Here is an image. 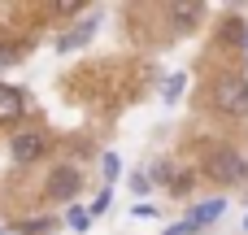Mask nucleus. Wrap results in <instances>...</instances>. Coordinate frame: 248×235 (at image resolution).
I'll return each instance as SVG.
<instances>
[{
    "label": "nucleus",
    "mask_w": 248,
    "mask_h": 235,
    "mask_svg": "<svg viewBox=\"0 0 248 235\" xmlns=\"http://www.w3.org/2000/svg\"><path fill=\"white\" fill-rule=\"evenodd\" d=\"M209 100H214L218 113H231V118L248 113V78H244V74H218Z\"/></svg>",
    "instance_id": "1"
},
{
    "label": "nucleus",
    "mask_w": 248,
    "mask_h": 235,
    "mask_svg": "<svg viewBox=\"0 0 248 235\" xmlns=\"http://www.w3.org/2000/svg\"><path fill=\"white\" fill-rule=\"evenodd\" d=\"M205 170H209L214 179H222V183H244L248 161L240 153H231V148H209V153H205Z\"/></svg>",
    "instance_id": "2"
},
{
    "label": "nucleus",
    "mask_w": 248,
    "mask_h": 235,
    "mask_svg": "<svg viewBox=\"0 0 248 235\" xmlns=\"http://www.w3.org/2000/svg\"><path fill=\"white\" fill-rule=\"evenodd\" d=\"M78 188H83V174L70 170V166H61V170L48 174V201H74Z\"/></svg>",
    "instance_id": "3"
},
{
    "label": "nucleus",
    "mask_w": 248,
    "mask_h": 235,
    "mask_svg": "<svg viewBox=\"0 0 248 235\" xmlns=\"http://www.w3.org/2000/svg\"><path fill=\"white\" fill-rule=\"evenodd\" d=\"M39 153H44V135H39V131H22V135H13V161L26 166V161H35Z\"/></svg>",
    "instance_id": "4"
},
{
    "label": "nucleus",
    "mask_w": 248,
    "mask_h": 235,
    "mask_svg": "<svg viewBox=\"0 0 248 235\" xmlns=\"http://www.w3.org/2000/svg\"><path fill=\"white\" fill-rule=\"evenodd\" d=\"M22 109H26L22 92H13V87H0V122H17V118H22Z\"/></svg>",
    "instance_id": "5"
},
{
    "label": "nucleus",
    "mask_w": 248,
    "mask_h": 235,
    "mask_svg": "<svg viewBox=\"0 0 248 235\" xmlns=\"http://www.w3.org/2000/svg\"><path fill=\"white\" fill-rule=\"evenodd\" d=\"M201 17H205V9H201V4H174V9H170V22H174L179 31H187V26H196Z\"/></svg>",
    "instance_id": "6"
},
{
    "label": "nucleus",
    "mask_w": 248,
    "mask_h": 235,
    "mask_svg": "<svg viewBox=\"0 0 248 235\" xmlns=\"http://www.w3.org/2000/svg\"><path fill=\"white\" fill-rule=\"evenodd\" d=\"M222 205H227V201H205V205H196V214H192L187 222L201 231V227H209V222H218V218H222Z\"/></svg>",
    "instance_id": "7"
},
{
    "label": "nucleus",
    "mask_w": 248,
    "mask_h": 235,
    "mask_svg": "<svg viewBox=\"0 0 248 235\" xmlns=\"http://www.w3.org/2000/svg\"><path fill=\"white\" fill-rule=\"evenodd\" d=\"M222 39H227V44H244V39H248V26L240 22V17H227V22H222Z\"/></svg>",
    "instance_id": "8"
},
{
    "label": "nucleus",
    "mask_w": 248,
    "mask_h": 235,
    "mask_svg": "<svg viewBox=\"0 0 248 235\" xmlns=\"http://www.w3.org/2000/svg\"><path fill=\"white\" fill-rule=\"evenodd\" d=\"M92 31H96V22L74 26V35H65V39H61V48H78V44H87V39H92Z\"/></svg>",
    "instance_id": "9"
},
{
    "label": "nucleus",
    "mask_w": 248,
    "mask_h": 235,
    "mask_svg": "<svg viewBox=\"0 0 248 235\" xmlns=\"http://www.w3.org/2000/svg\"><path fill=\"white\" fill-rule=\"evenodd\" d=\"M161 92H166V100H174V96L183 92V78H179V74H174V78H166V87H161Z\"/></svg>",
    "instance_id": "10"
},
{
    "label": "nucleus",
    "mask_w": 248,
    "mask_h": 235,
    "mask_svg": "<svg viewBox=\"0 0 248 235\" xmlns=\"http://www.w3.org/2000/svg\"><path fill=\"white\" fill-rule=\"evenodd\" d=\"M105 179H118V153H105Z\"/></svg>",
    "instance_id": "11"
},
{
    "label": "nucleus",
    "mask_w": 248,
    "mask_h": 235,
    "mask_svg": "<svg viewBox=\"0 0 248 235\" xmlns=\"http://www.w3.org/2000/svg\"><path fill=\"white\" fill-rule=\"evenodd\" d=\"M92 209H96V214H105V209H109V188H105V192L96 196V205H92Z\"/></svg>",
    "instance_id": "12"
},
{
    "label": "nucleus",
    "mask_w": 248,
    "mask_h": 235,
    "mask_svg": "<svg viewBox=\"0 0 248 235\" xmlns=\"http://www.w3.org/2000/svg\"><path fill=\"white\" fill-rule=\"evenodd\" d=\"M13 57H17V52H13V48H9V44H0V65H9V61H13Z\"/></svg>",
    "instance_id": "13"
},
{
    "label": "nucleus",
    "mask_w": 248,
    "mask_h": 235,
    "mask_svg": "<svg viewBox=\"0 0 248 235\" xmlns=\"http://www.w3.org/2000/svg\"><path fill=\"white\" fill-rule=\"evenodd\" d=\"M187 231H196V227H192V222H179V227H170L166 235H187Z\"/></svg>",
    "instance_id": "14"
},
{
    "label": "nucleus",
    "mask_w": 248,
    "mask_h": 235,
    "mask_svg": "<svg viewBox=\"0 0 248 235\" xmlns=\"http://www.w3.org/2000/svg\"><path fill=\"white\" fill-rule=\"evenodd\" d=\"M244 48H248V39H244Z\"/></svg>",
    "instance_id": "15"
}]
</instances>
